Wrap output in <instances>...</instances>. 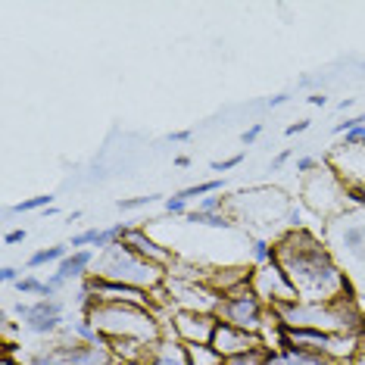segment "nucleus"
I'll return each instance as SVG.
<instances>
[{"label":"nucleus","instance_id":"1","mask_svg":"<svg viewBox=\"0 0 365 365\" xmlns=\"http://www.w3.org/2000/svg\"><path fill=\"white\" fill-rule=\"evenodd\" d=\"M275 262L284 269L297 300L306 303H334L356 297V287L337 256L331 253L325 237L309 228L284 231L275 240Z\"/></svg>","mask_w":365,"mask_h":365},{"label":"nucleus","instance_id":"2","mask_svg":"<svg viewBox=\"0 0 365 365\" xmlns=\"http://www.w3.org/2000/svg\"><path fill=\"white\" fill-rule=\"evenodd\" d=\"M272 312L278 315L281 328H309V331H325V334H365V312L359 309L356 297L334 303L290 300L272 306Z\"/></svg>","mask_w":365,"mask_h":365},{"label":"nucleus","instance_id":"3","mask_svg":"<svg viewBox=\"0 0 365 365\" xmlns=\"http://www.w3.org/2000/svg\"><path fill=\"white\" fill-rule=\"evenodd\" d=\"M103 340H119V337H135V340H160L165 334V322L156 309H144V306L131 303H94L85 312Z\"/></svg>","mask_w":365,"mask_h":365},{"label":"nucleus","instance_id":"4","mask_svg":"<svg viewBox=\"0 0 365 365\" xmlns=\"http://www.w3.org/2000/svg\"><path fill=\"white\" fill-rule=\"evenodd\" d=\"M91 275H97L103 281H115V284L150 290V294L163 290V284H165V269L147 262L144 256H138L128 244H115V247H110V250L97 253Z\"/></svg>","mask_w":365,"mask_h":365},{"label":"nucleus","instance_id":"5","mask_svg":"<svg viewBox=\"0 0 365 365\" xmlns=\"http://www.w3.org/2000/svg\"><path fill=\"white\" fill-rule=\"evenodd\" d=\"M290 210H294V203H290L278 187H250V190H240L237 197L228 200L231 219L247 222L250 228L259 231V237H265V231L272 225H287Z\"/></svg>","mask_w":365,"mask_h":365},{"label":"nucleus","instance_id":"6","mask_svg":"<svg viewBox=\"0 0 365 365\" xmlns=\"http://www.w3.org/2000/svg\"><path fill=\"white\" fill-rule=\"evenodd\" d=\"M325 244L331 253L337 256V262L344 265V272L350 275L353 287L362 281L365 287V219L359 212H344L337 219L325 222Z\"/></svg>","mask_w":365,"mask_h":365},{"label":"nucleus","instance_id":"7","mask_svg":"<svg viewBox=\"0 0 365 365\" xmlns=\"http://www.w3.org/2000/svg\"><path fill=\"white\" fill-rule=\"evenodd\" d=\"M300 197H303V203L309 206L315 215H322L325 222L350 212V206H353L350 203V187L337 178V172L331 169V165H322V169L303 175Z\"/></svg>","mask_w":365,"mask_h":365},{"label":"nucleus","instance_id":"8","mask_svg":"<svg viewBox=\"0 0 365 365\" xmlns=\"http://www.w3.org/2000/svg\"><path fill=\"white\" fill-rule=\"evenodd\" d=\"M13 315L26 334L41 337V340H56L63 334V328L69 325L66 322V303L60 297H38L31 303L19 300L13 306Z\"/></svg>","mask_w":365,"mask_h":365},{"label":"nucleus","instance_id":"9","mask_svg":"<svg viewBox=\"0 0 365 365\" xmlns=\"http://www.w3.org/2000/svg\"><path fill=\"white\" fill-rule=\"evenodd\" d=\"M269 309L272 306H265L259 297L253 294V287L244 284V287L222 297L219 306H215V319L225 322V325H235L240 331H250V334H262Z\"/></svg>","mask_w":365,"mask_h":365},{"label":"nucleus","instance_id":"10","mask_svg":"<svg viewBox=\"0 0 365 365\" xmlns=\"http://www.w3.org/2000/svg\"><path fill=\"white\" fill-rule=\"evenodd\" d=\"M222 294L206 284V281H194V278H172L165 275V284H163V303L175 309H185V312H215Z\"/></svg>","mask_w":365,"mask_h":365},{"label":"nucleus","instance_id":"11","mask_svg":"<svg viewBox=\"0 0 365 365\" xmlns=\"http://www.w3.org/2000/svg\"><path fill=\"white\" fill-rule=\"evenodd\" d=\"M250 287H253V294L259 297L265 306H281V303L297 300V290L290 287L284 269H281L278 262L253 265V272H250Z\"/></svg>","mask_w":365,"mask_h":365},{"label":"nucleus","instance_id":"12","mask_svg":"<svg viewBox=\"0 0 365 365\" xmlns=\"http://www.w3.org/2000/svg\"><path fill=\"white\" fill-rule=\"evenodd\" d=\"M169 331L175 334L181 344H212V334L219 328V319L215 312H185V309H175L165 319Z\"/></svg>","mask_w":365,"mask_h":365},{"label":"nucleus","instance_id":"13","mask_svg":"<svg viewBox=\"0 0 365 365\" xmlns=\"http://www.w3.org/2000/svg\"><path fill=\"white\" fill-rule=\"evenodd\" d=\"M212 346L215 353L222 356V359H235V356H244V353H253V350H262V337L259 334H250V331H240L235 325H225V322H219V328H215L212 334Z\"/></svg>","mask_w":365,"mask_h":365},{"label":"nucleus","instance_id":"14","mask_svg":"<svg viewBox=\"0 0 365 365\" xmlns=\"http://www.w3.org/2000/svg\"><path fill=\"white\" fill-rule=\"evenodd\" d=\"M122 244H128L131 250H135L138 256H144L147 262H153V265H160V269H165L169 272L172 265H175L178 259H175V253H172V247H165V244H160L150 231L147 228H140V225H131V231H128V237L122 240Z\"/></svg>","mask_w":365,"mask_h":365},{"label":"nucleus","instance_id":"15","mask_svg":"<svg viewBox=\"0 0 365 365\" xmlns=\"http://www.w3.org/2000/svg\"><path fill=\"white\" fill-rule=\"evenodd\" d=\"M331 169L346 187H362L365 185V147H334L331 153Z\"/></svg>","mask_w":365,"mask_h":365},{"label":"nucleus","instance_id":"16","mask_svg":"<svg viewBox=\"0 0 365 365\" xmlns=\"http://www.w3.org/2000/svg\"><path fill=\"white\" fill-rule=\"evenodd\" d=\"M147 365H190L187 346L181 344L175 334H172L169 325H165V334L150 344V356H147Z\"/></svg>","mask_w":365,"mask_h":365},{"label":"nucleus","instance_id":"17","mask_svg":"<svg viewBox=\"0 0 365 365\" xmlns=\"http://www.w3.org/2000/svg\"><path fill=\"white\" fill-rule=\"evenodd\" d=\"M94 259H97V253H94V250H72L60 265H56L53 275H60L66 284H78V281L91 278Z\"/></svg>","mask_w":365,"mask_h":365},{"label":"nucleus","instance_id":"18","mask_svg":"<svg viewBox=\"0 0 365 365\" xmlns=\"http://www.w3.org/2000/svg\"><path fill=\"white\" fill-rule=\"evenodd\" d=\"M110 353L115 359H122L125 365H147L150 356V344L147 340H135V337H119V340H106Z\"/></svg>","mask_w":365,"mask_h":365},{"label":"nucleus","instance_id":"19","mask_svg":"<svg viewBox=\"0 0 365 365\" xmlns=\"http://www.w3.org/2000/svg\"><path fill=\"white\" fill-rule=\"evenodd\" d=\"M187 225H197V228H212V231H231L235 228V219L228 212H200V210H190L187 215Z\"/></svg>","mask_w":365,"mask_h":365},{"label":"nucleus","instance_id":"20","mask_svg":"<svg viewBox=\"0 0 365 365\" xmlns=\"http://www.w3.org/2000/svg\"><path fill=\"white\" fill-rule=\"evenodd\" d=\"M26 365H66L63 359H60V353L53 350V344L51 340H41L38 346H31V350H26L19 356Z\"/></svg>","mask_w":365,"mask_h":365},{"label":"nucleus","instance_id":"21","mask_svg":"<svg viewBox=\"0 0 365 365\" xmlns=\"http://www.w3.org/2000/svg\"><path fill=\"white\" fill-rule=\"evenodd\" d=\"M66 256H69V244L44 247V250H38V253H31V256H29V259H26V269H41V265H51V262L60 265Z\"/></svg>","mask_w":365,"mask_h":365},{"label":"nucleus","instance_id":"22","mask_svg":"<svg viewBox=\"0 0 365 365\" xmlns=\"http://www.w3.org/2000/svg\"><path fill=\"white\" fill-rule=\"evenodd\" d=\"M56 197L53 194H38V197H29V200H22V203H16V206H6L4 215L10 219V215H22V212H44V210H51Z\"/></svg>","mask_w":365,"mask_h":365},{"label":"nucleus","instance_id":"23","mask_svg":"<svg viewBox=\"0 0 365 365\" xmlns=\"http://www.w3.org/2000/svg\"><path fill=\"white\" fill-rule=\"evenodd\" d=\"M187 359H190V365H225V359L215 353L212 344H190L187 346Z\"/></svg>","mask_w":365,"mask_h":365},{"label":"nucleus","instance_id":"24","mask_svg":"<svg viewBox=\"0 0 365 365\" xmlns=\"http://www.w3.org/2000/svg\"><path fill=\"white\" fill-rule=\"evenodd\" d=\"M225 190V178H212V181H200V185H187L178 190V197H185L190 203L194 197H210V194H222Z\"/></svg>","mask_w":365,"mask_h":365},{"label":"nucleus","instance_id":"25","mask_svg":"<svg viewBox=\"0 0 365 365\" xmlns=\"http://www.w3.org/2000/svg\"><path fill=\"white\" fill-rule=\"evenodd\" d=\"M281 362L284 365H337V362H331L328 356L303 353V350H281Z\"/></svg>","mask_w":365,"mask_h":365},{"label":"nucleus","instance_id":"26","mask_svg":"<svg viewBox=\"0 0 365 365\" xmlns=\"http://www.w3.org/2000/svg\"><path fill=\"white\" fill-rule=\"evenodd\" d=\"M250 259H253V265L275 262V240H269V237H250Z\"/></svg>","mask_w":365,"mask_h":365},{"label":"nucleus","instance_id":"27","mask_svg":"<svg viewBox=\"0 0 365 365\" xmlns=\"http://www.w3.org/2000/svg\"><path fill=\"white\" fill-rule=\"evenodd\" d=\"M13 287H16V294L19 297H51L47 294V281H41L35 275H26L19 284H13Z\"/></svg>","mask_w":365,"mask_h":365},{"label":"nucleus","instance_id":"28","mask_svg":"<svg viewBox=\"0 0 365 365\" xmlns=\"http://www.w3.org/2000/svg\"><path fill=\"white\" fill-rule=\"evenodd\" d=\"M97 237H101V228H88V231H78V235H72L69 240V250H94V244H97Z\"/></svg>","mask_w":365,"mask_h":365},{"label":"nucleus","instance_id":"29","mask_svg":"<svg viewBox=\"0 0 365 365\" xmlns=\"http://www.w3.org/2000/svg\"><path fill=\"white\" fill-rule=\"evenodd\" d=\"M269 356L272 350H253V353H244V356H235V359H228L225 365H269Z\"/></svg>","mask_w":365,"mask_h":365},{"label":"nucleus","instance_id":"30","mask_svg":"<svg viewBox=\"0 0 365 365\" xmlns=\"http://www.w3.org/2000/svg\"><path fill=\"white\" fill-rule=\"evenodd\" d=\"M228 200L231 197H225V194H210L197 203V210L200 212H228Z\"/></svg>","mask_w":365,"mask_h":365},{"label":"nucleus","instance_id":"31","mask_svg":"<svg viewBox=\"0 0 365 365\" xmlns=\"http://www.w3.org/2000/svg\"><path fill=\"white\" fill-rule=\"evenodd\" d=\"M156 200H165V197L160 194H147V197H128V200H119L115 203V210H122V212H131V210H140V206H150Z\"/></svg>","mask_w":365,"mask_h":365},{"label":"nucleus","instance_id":"32","mask_svg":"<svg viewBox=\"0 0 365 365\" xmlns=\"http://www.w3.org/2000/svg\"><path fill=\"white\" fill-rule=\"evenodd\" d=\"M163 210H165V215H187V212H190V210H187V200H185V197H178V194L165 197V200H163Z\"/></svg>","mask_w":365,"mask_h":365},{"label":"nucleus","instance_id":"33","mask_svg":"<svg viewBox=\"0 0 365 365\" xmlns=\"http://www.w3.org/2000/svg\"><path fill=\"white\" fill-rule=\"evenodd\" d=\"M244 160H247V153H235V156H228V160H222V163H219V160L210 163V169H212V172H228V169H237V165L244 163Z\"/></svg>","mask_w":365,"mask_h":365},{"label":"nucleus","instance_id":"34","mask_svg":"<svg viewBox=\"0 0 365 365\" xmlns=\"http://www.w3.org/2000/svg\"><path fill=\"white\" fill-rule=\"evenodd\" d=\"M340 147H365V125L346 131L344 140H340Z\"/></svg>","mask_w":365,"mask_h":365},{"label":"nucleus","instance_id":"35","mask_svg":"<svg viewBox=\"0 0 365 365\" xmlns=\"http://www.w3.org/2000/svg\"><path fill=\"white\" fill-rule=\"evenodd\" d=\"M262 122H253V125L250 128H247L244 131V135H240V144H244V147H250V144H256V140H259L262 138Z\"/></svg>","mask_w":365,"mask_h":365},{"label":"nucleus","instance_id":"36","mask_svg":"<svg viewBox=\"0 0 365 365\" xmlns=\"http://www.w3.org/2000/svg\"><path fill=\"white\" fill-rule=\"evenodd\" d=\"M0 278H4V284H19L26 275H22V269H16V265L6 262L4 269H0Z\"/></svg>","mask_w":365,"mask_h":365},{"label":"nucleus","instance_id":"37","mask_svg":"<svg viewBox=\"0 0 365 365\" xmlns=\"http://www.w3.org/2000/svg\"><path fill=\"white\" fill-rule=\"evenodd\" d=\"M315 169H322V163L315 160V156H300V160H297V172H300V175H309Z\"/></svg>","mask_w":365,"mask_h":365},{"label":"nucleus","instance_id":"38","mask_svg":"<svg viewBox=\"0 0 365 365\" xmlns=\"http://www.w3.org/2000/svg\"><path fill=\"white\" fill-rule=\"evenodd\" d=\"M165 140H169V144H190V140H194V131H190V128H185V131H169Z\"/></svg>","mask_w":365,"mask_h":365},{"label":"nucleus","instance_id":"39","mask_svg":"<svg viewBox=\"0 0 365 365\" xmlns=\"http://www.w3.org/2000/svg\"><path fill=\"white\" fill-rule=\"evenodd\" d=\"M26 237H29L26 228H13V231H6V235H4V244L6 247H16V244H22Z\"/></svg>","mask_w":365,"mask_h":365},{"label":"nucleus","instance_id":"40","mask_svg":"<svg viewBox=\"0 0 365 365\" xmlns=\"http://www.w3.org/2000/svg\"><path fill=\"white\" fill-rule=\"evenodd\" d=\"M309 125H312L309 119H297V122H290V125L284 128V135H287V138H294V135H303V131H309Z\"/></svg>","mask_w":365,"mask_h":365},{"label":"nucleus","instance_id":"41","mask_svg":"<svg viewBox=\"0 0 365 365\" xmlns=\"http://www.w3.org/2000/svg\"><path fill=\"white\" fill-rule=\"evenodd\" d=\"M287 101H290V94H287V91H281V94L269 97V101H265V106H269V110H278V106H284Z\"/></svg>","mask_w":365,"mask_h":365},{"label":"nucleus","instance_id":"42","mask_svg":"<svg viewBox=\"0 0 365 365\" xmlns=\"http://www.w3.org/2000/svg\"><path fill=\"white\" fill-rule=\"evenodd\" d=\"M290 160V150H284V153H278L275 156V160H272L269 163V172H281V169H284V163Z\"/></svg>","mask_w":365,"mask_h":365},{"label":"nucleus","instance_id":"43","mask_svg":"<svg viewBox=\"0 0 365 365\" xmlns=\"http://www.w3.org/2000/svg\"><path fill=\"white\" fill-rule=\"evenodd\" d=\"M350 203L353 206H365V185L362 187H350Z\"/></svg>","mask_w":365,"mask_h":365},{"label":"nucleus","instance_id":"44","mask_svg":"<svg viewBox=\"0 0 365 365\" xmlns=\"http://www.w3.org/2000/svg\"><path fill=\"white\" fill-rule=\"evenodd\" d=\"M306 101H309V106H322V110L328 106V97H325V94H319V91H315V94H309Z\"/></svg>","mask_w":365,"mask_h":365},{"label":"nucleus","instance_id":"45","mask_svg":"<svg viewBox=\"0 0 365 365\" xmlns=\"http://www.w3.org/2000/svg\"><path fill=\"white\" fill-rule=\"evenodd\" d=\"M190 163H194V160H190V156H187V153H181V156H175V165H178V169H190Z\"/></svg>","mask_w":365,"mask_h":365},{"label":"nucleus","instance_id":"46","mask_svg":"<svg viewBox=\"0 0 365 365\" xmlns=\"http://www.w3.org/2000/svg\"><path fill=\"white\" fill-rule=\"evenodd\" d=\"M337 110H340V113L353 110V97H344V101H340V103H337Z\"/></svg>","mask_w":365,"mask_h":365},{"label":"nucleus","instance_id":"47","mask_svg":"<svg viewBox=\"0 0 365 365\" xmlns=\"http://www.w3.org/2000/svg\"><path fill=\"white\" fill-rule=\"evenodd\" d=\"M0 365H26V362L16 359V356H4V359H0Z\"/></svg>","mask_w":365,"mask_h":365},{"label":"nucleus","instance_id":"48","mask_svg":"<svg viewBox=\"0 0 365 365\" xmlns=\"http://www.w3.org/2000/svg\"><path fill=\"white\" fill-rule=\"evenodd\" d=\"M269 365H284V362H281V353H272L269 356Z\"/></svg>","mask_w":365,"mask_h":365},{"label":"nucleus","instance_id":"49","mask_svg":"<svg viewBox=\"0 0 365 365\" xmlns=\"http://www.w3.org/2000/svg\"><path fill=\"white\" fill-rule=\"evenodd\" d=\"M103 365H125V362H122V359H115V356H113V359H106Z\"/></svg>","mask_w":365,"mask_h":365},{"label":"nucleus","instance_id":"50","mask_svg":"<svg viewBox=\"0 0 365 365\" xmlns=\"http://www.w3.org/2000/svg\"><path fill=\"white\" fill-rule=\"evenodd\" d=\"M359 69H362V72H365V60H362V63H359Z\"/></svg>","mask_w":365,"mask_h":365}]
</instances>
